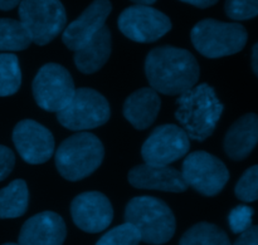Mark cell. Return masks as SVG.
I'll list each match as a JSON object with an SVG mask.
<instances>
[{"mask_svg":"<svg viewBox=\"0 0 258 245\" xmlns=\"http://www.w3.org/2000/svg\"><path fill=\"white\" fill-rule=\"evenodd\" d=\"M66 224L58 214L43 211L28 219L19 234V245H62Z\"/></svg>","mask_w":258,"mask_h":245,"instance_id":"cell-15","label":"cell"},{"mask_svg":"<svg viewBox=\"0 0 258 245\" xmlns=\"http://www.w3.org/2000/svg\"><path fill=\"white\" fill-rule=\"evenodd\" d=\"M226 14L233 20H248L258 17V0H226Z\"/></svg>","mask_w":258,"mask_h":245,"instance_id":"cell-26","label":"cell"},{"mask_svg":"<svg viewBox=\"0 0 258 245\" xmlns=\"http://www.w3.org/2000/svg\"><path fill=\"white\" fill-rule=\"evenodd\" d=\"M145 73L154 91L163 95L180 96L197 86L201 69L189 50L163 45L148 54Z\"/></svg>","mask_w":258,"mask_h":245,"instance_id":"cell-1","label":"cell"},{"mask_svg":"<svg viewBox=\"0 0 258 245\" xmlns=\"http://www.w3.org/2000/svg\"><path fill=\"white\" fill-rule=\"evenodd\" d=\"M175 118L189 138L204 141L212 136L223 113V105L207 83L194 86L176 101Z\"/></svg>","mask_w":258,"mask_h":245,"instance_id":"cell-2","label":"cell"},{"mask_svg":"<svg viewBox=\"0 0 258 245\" xmlns=\"http://www.w3.org/2000/svg\"><path fill=\"white\" fill-rule=\"evenodd\" d=\"M22 3V0H0V10H12Z\"/></svg>","mask_w":258,"mask_h":245,"instance_id":"cell-31","label":"cell"},{"mask_svg":"<svg viewBox=\"0 0 258 245\" xmlns=\"http://www.w3.org/2000/svg\"><path fill=\"white\" fill-rule=\"evenodd\" d=\"M125 221L136 228L141 241L153 245L165 244L175 233L173 211L160 199L138 196L128 201Z\"/></svg>","mask_w":258,"mask_h":245,"instance_id":"cell-3","label":"cell"},{"mask_svg":"<svg viewBox=\"0 0 258 245\" xmlns=\"http://www.w3.org/2000/svg\"><path fill=\"white\" fill-rule=\"evenodd\" d=\"M15 156L10 148L0 145V181L5 180L13 171Z\"/></svg>","mask_w":258,"mask_h":245,"instance_id":"cell-28","label":"cell"},{"mask_svg":"<svg viewBox=\"0 0 258 245\" xmlns=\"http://www.w3.org/2000/svg\"><path fill=\"white\" fill-rule=\"evenodd\" d=\"M161 101L153 88H141L126 98L123 103V116L136 128L145 130L154 123L160 111Z\"/></svg>","mask_w":258,"mask_h":245,"instance_id":"cell-18","label":"cell"},{"mask_svg":"<svg viewBox=\"0 0 258 245\" xmlns=\"http://www.w3.org/2000/svg\"><path fill=\"white\" fill-rule=\"evenodd\" d=\"M140 234L131 224L125 223L108 230L96 245H139Z\"/></svg>","mask_w":258,"mask_h":245,"instance_id":"cell-24","label":"cell"},{"mask_svg":"<svg viewBox=\"0 0 258 245\" xmlns=\"http://www.w3.org/2000/svg\"><path fill=\"white\" fill-rule=\"evenodd\" d=\"M112 10L110 0H93L85 12L63 30L62 40L68 49L77 52L105 27Z\"/></svg>","mask_w":258,"mask_h":245,"instance_id":"cell-14","label":"cell"},{"mask_svg":"<svg viewBox=\"0 0 258 245\" xmlns=\"http://www.w3.org/2000/svg\"><path fill=\"white\" fill-rule=\"evenodd\" d=\"M131 2H134L138 5H149V7H150V5L154 4L156 0H131Z\"/></svg>","mask_w":258,"mask_h":245,"instance_id":"cell-33","label":"cell"},{"mask_svg":"<svg viewBox=\"0 0 258 245\" xmlns=\"http://www.w3.org/2000/svg\"><path fill=\"white\" fill-rule=\"evenodd\" d=\"M20 23L29 33L32 42L45 45L64 30L67 14L60 0H22Z\"/></svg>","mask_w":258,"mask_h":245,"instance_id":"cell-6","label":"cell"},{"mask_svg":"<svg viewBox=\"0 0 258 245\" xmlns=\"http://www.w3.org/2000/svg\"><path fill=\"white\" fill-rule=\"evenodd\" d=\"M194 48L207 58H222L241 52L248 34L239 23L204 19L194 25L190 33Z\"/></svg>","mask_w":258,"mask_h":245,"instance_id":"cell-5","label":"cell"},{"mask_svg":"<svg viewBox=\"0 0 258 245\" xmlns=\"http://www.w3.org/2000/svg\"><path fill=\"white\" fill-rule=\"evenodd\" d=\"M13 142L20 157L30 165H40L54 153V137L44 126L33 120H23L13 131Z\"/></svg>","mask_w":258,"mask_h":245,"instance_id":"cell-12","label":"cell"},{"mask_svg":"<svg viewBox=\"0 0 258 245\" xmlns=\"http://www.w3.org/2000/svg\"><path fill=\"white\" fill-rule=\"evenodd\" d=\"M258 143V116L248 113L231 126L224 137V150L232 160L241 161Z\"/></svg>","mask_w":258,"mask_h":245,"instance_id":"cell-17","label":"cell"},{"mask_svg":"<svg viewBox=\"0 0 258 245\" xmlns=\"http://www.w3.org/2000/svg\"><path fill=\"white\" fill-rule=\"evenodd\" d=\"M110 115V105L101 93L92 88H78L70 103L57 113V120L68 130L86 131L105 125Z\"/></svg>","mask_w":258,"mask_h":245,"instance_id":"cell-7","label":"cell"},{"mask_svg":"<svg viewBox=\"0 0 258 245\" xmlns=\"http://www.w3.org/2000/svg\"><path fill=\"white\" fill-rule=\"evenodd\" d=\"M3 245H19V244H14V243H7V244H3Z\"/></svg>","mask_w":258,"mask_h":245,"instance_id":"cell-34","label":"cell"},{"mask_svg":"<svg viewBox=\"0 0 258 245\" xmlns=\"http://www.w3.org/2000/svg\"><path fill=\"white\" fill-rule=\"evenodd\" d=\"M190 138L176 125H163L149 135L141 147V156L148 165L169 166L188 153Z\"/></svg>","mask_w":258,"mask_h":245,"instance_id":"cell-11","label":"cell"},{"mask_svg":"<svg viewBox=\"0 0 258 245\" xmlns=\"http://www.w3.org/2000/svg\"><path fill=\"white\" fill-rule=\"evenodd\" d=\"M29 33L20 23V20L0 19V50L5 52H17L24 50L32 44Z\"/></svg>","mask_w":258,"mask_h":245,"instance_id":"cell-21","label":"cell"},{"mask_svg":"<svg viewBox=\"0 0 258 245\" xmlns=\"http://www.w3.org/2000/svg\"><path fill=\"white\" fill-rule=\"evenodd\" d=\"M71 214L81 230L95 234L108 228L113 218V209L103 194L88 191L73 199Z\"/></svg>","mask_w":258,"mask_h":245,"instance_id":"cell-13","label":"cell"},{"mask_svg":"<svg viewBox=\"0 0 258 245\" xmlns=\"http://www.w3.org/2000/svg\"><path fill=\"white\" fill-rule=\"evenodd\" d=\"M252 216H253V209L252 208L246 205L236 206L229 213V228L234 234L243 233L249 226H252Z\"/></svg>","mask_w":258,"mask_h":245,"instance_id":"cell-27","label":"cell"},{"mask_svg":"<svg viewBox=\"0 0 258 245\" xmlns=\"http://www.w3.org/2000/svg\"><path fill=\"white\" fill-rule=\"evenodd\" d=\"M111 54V32L103 27L92 39L75 53V64L85 74L97 72L106 64Z\"/></svg>","mask_w":258,"mask_h":245,"instance_id":"cell-19","label":"cell"},{"mask_svg":"<svg viewBox=\"0 0 258 245\" xmlns=\"http://www.w3.org/2000/svg\"><path fill=\"white\" fill-rule=\"evenodd\" d=\"M252 68H253V72L258 75V43L252 48Z\"/></svg>","mask_w":258,"mask_h":245,"instance_id":"cell-32","label":"cell"},{"mask_svg":"<svg viewBox=\"0 0 258 245\" xmlns=\"http://www.w3.org/2000/svg\"><path fill=\"white\" fill-rule=\"evenodd\" d=\"M180 173L186 185L206 196L221 193L229 180L227 166L218 157L206 151L189 153Z\"/></svg>","mask_w":258,"mask_h":245,"instance_id":"cell-9","label":"cell"},{"mask_svg":"<svg viewBox=\"0 0 258 245\" xmlns=\"http://www.w3.org/2000/svg\"><path fill=\"white\" fill-rule=\"evenodd\" d=\"M103 156L100 138L90 132H78L66 138L55 151V168L66 180L80 181L100 168Z\"/></svg>","mask_w":258,"mask_h":245,"instance_id":"cell-4","label":"cell"},{"mask_svg":"<svg viewBox=\"0 0 258 245\" xmlns=\"http://www.w3.org/2000/svg\"><path fill=\"white\" fill-rule=\"evenodd\" d=\"M22 72L18 57L12 53L0 54V97L12 96L19 90Z\"/></svg>","mask_w":258,"mask_h":245,"instance_id":"cell-23","label":"cell"},{"mask_svg":"<svg viewBox=\"0 0 258 245\" xmlns=\"http://www.w3.org/2000/svg\"><path fill=\"white\" fill-rule=\"evenodd\" d=\"M29 204V191L24 180H14L0 190V219L24 215Z\"/></svg>","mask_w":258,"mask_h":245,"instance_id":"cell-20","label":"cell"},{"mask_svg":"<svg viewBox=\"0 0 258 245\" xmlns=\"http://www.w3.org/2000/svg\"><path fill=\"white\" fill-rule=\"evenodd\" d=\"M179 245H232L228 235L214 224L199 223L181 236Z\"/></svg>","mask_w":258,"mask_h":245,"instance_id":"cell-22","label":"cell"},{"mask_svg":"<svg viewBox=\"0 0 258 245\" xmlns=\"http://www.w3.org/2000/svg\"><path fill=\"white\" fill-rule=\"evenodd\" d=\"M32 90L42 110L57 113L70 103L76 92L71 73L57 63H48L38 70Z\"/></svg>","mask_w":258,"mask_h":245,"instance_id":"cell-8","label":"cell"},{"mask_svg":"<svg viewBox=\"0 0 258 245\" xmlns=\"http://www.w3.org/2000/svg\"><path fill=\"white\" fill-rule=\"evenodd\" d=\"M180 2L188 3V4L194 5L197 8H202V9H206V8L212 7V5L217 4L218 0H180Z\"/></svg>","mask_w":258,"mask_h":245,"instance_id":"cell-30","label":"cell"},{"mask_svg":"<svg viewBox=\"0 0 258 245\" xmlns=\"http://www.w3.org/2000/svg\"><path fill=\"white\" fill-rule=\"evenodd\" d=\"M233 245H258V225L249 226L247 230L241 233Z\"/></svg>","mask_w":258,"mask_h":245,"instance_id":"cell-29","label":"cell"},{"mask_svg":"<svg viewBox=\"0 0 258 245\" xmlns=\"http://www.w3.org/2000/svg\"><path fill=\"white\" fill-rule=\"evenodd\" d=\"M236 196L242 201L258 200V165L249 168L236 185Z\"/></svg>","mask_w":258,"mask_h":245,"instance_id":"cell-25","label":"cell"},{"mask_svg":"<svg viewBox=\"0 0 258 245\" xmlns=\"http://www.w3.org/2000/svg\"><path fill=\"white\" fill-rule=\"evenodd\" d=\"M125 37L138 43H153L171 29L168 15L149 5H133L123 10L117 20Z\"/></svg>","mask_w":258,"mask_h":245,"instance_id":"cell-10","label":"cell"},{"mask_svg":"<svg viewBox=\"0 0 258 245\" xmlns=\"http://www.w3.org/2000/svg\"><path fill=\"white\" fill-rule=\"evenodd\" d=\"M128 183L136 189L184 193L188 185L184 181L180 171L169 166H153L144 164L135 166L128 173Z\"/></svg>","mask_w":258,"mask_h":245,"instance_id":"cell-16","label":"cell"}]
</instances>
